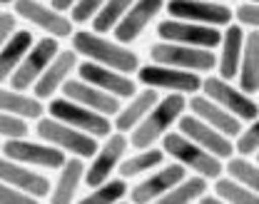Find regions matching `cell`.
<instances>
[{
	"instance_id": "obj_16",
	"label": "cell",
	"mask_w": 259,
	"mask_h": 204,
	"mask_svg": "<svg viewBox=\"0 0 259 204\" xmlns=\"http://www.w3.org/2000/svg\"><path fill=\"white\" fill-rule=\"evenodd\" d=\"M77 75L80 80L95 85L100 90L120 97V100H130L135 92H137V85L132 82V77L120 72V70H112V68H105L100 63H93V60H85L77 65Z\"/></svg>"
},
{
	"instance_id": "obj_36",
	"label": "cell",
	"mask_w": 259,
	"mask_h": 204,
	"mask_svg": "<svg viewBox=\"0 0 259 204\" xmlns=\"http://www.w3.org/2000/svg\"><path fill=\"white\" fill-rule=\"evenodd\" d=\"M105 3H107V0H77V3L70 8V20H72V23H77V25L90 23L97 13L102 10V5H105Z\"/></svg>"
},
{
	"instance_id": "obj_38",
	"label": "cell",
	"mask_w": 259,
	"mask_h": 204,
	"mask_svg": "<svg viewBox=\"0 0 259 204\" xmlns=\"http://www.w3.org/2000/svg\"><path fill=\"white\" fill-rule=\"evenodd\" d=\"M35 197L0 179V204H32Z\"/></svg>"
},
{
	"instance_id": "obj_10",
	"label": "cell",
	"mask_w": 259,
	"mask_h": 204,
	"mask_svg": "<svg viewBox=\"0 0 259 204\" xmlns=\"http://www.w3.org/2000/svg\"><path fill=\"white\" fill-rule=\"evenodd\" d=\"M202 90H204V95H207L209 100L222 105L232 115H237L242 122H252L259 115V107H257V102L252 100V95L244 92L242 87H234L229 80L220 77V75H217V77L209 75V77L202 82Z\"/></svg>"
},
{
	"instance_id": "obj_17",
	"label": "cell",
	"mask_w": 259,
	"mask_h": 204,
	"mask_svg": "<svg viewBox=\"0 0 259 204\" xmlns=\"http://www.w3.org/2000/svg\"><path fill=\"white\" fill-rule=\"evenodd\" d=\"M177 127L182 135H187L192 142L202 144L204 149H209L212 155H217L220 160H229L234 155V144H232V137H227L225 132L214 130L212 125H207L204 120H199L197 115H182L177 120Z\"/></svg>"
},
{
	"instance_id": "obj_31",
	"label": "cell",
	"mask_w": 259,
	"mask_h": 204,
	"mask_svg": "<svg viewBox=\"0 0 259 204\" xmlns=\"http://www.w3.org/2000/svg\"><path fill=\"white\" fill-rule=\"evenodd\" d=\"M214 194L229 204H259V194L252 192L247 184H242L234 177H217L214 179Z\"/></svg>"
},
{
	"instance_id": "obj_5",
	"label": "cell",
	"mask_w": 259,
	"mask_h": 204,
	"mask_svg": "<svg viewBox=\"0 0 259 204\" xmlns=\"http://www.w3.org/2000/svg\"><path fill=\"white\" fill-rule=\"evenodd\" d=\"M150 58L157 65H169L180 70H192V72H212L217 68V55L207 47H192V45H180V42H155L150 47Z\"/></svg>"
},
{
	"instance_id": "obj_35",
	"label": "cell",
	"mask_w": 259,
	"mask_h": 204,
	"mask_svg": "<svg viewBox=\"0 0 259 204\" xmlns=\"http://www.w3.org/2000/svg\"><path fill=\"white\" fill-rule=\"evenodd\" d=\"M234 149H237L239 155H244V157L257 155L259 152V115L249 122V127H247V130H242V132L237 135Z\"/></svg>"
},
{
	"instance_id": "obj_14",
	"label": "cell",
	"mask_w": 259,
	"mask_h": 204,
	"mask_svg": "<svg viewBox=\"0 0 259 204\" xmlns=\"http://www.w3.org/2000/svg\"><path fill=\"white\" fill-rule=\"evenodd\" d=\"M130 147V137L125 132H112L105 139V144L97 149L90 160V167L85 172V182L88 187H97L105 179H110V174L120 167V162L125 160V152Z\"/></svg>"
},
{
	"instance_id": "obj_29",
	"label": "cell",
	"mask_w": 259,
	"mask_h": 204,
	"mask_svg": "<svg viewBox=\"0 0 259 204\" xmlns=\"http://www.w3.org/2000/svg\"><path fill=\"white\" fill-rule=\"evenodd\" d=\"M164 157H167V152L164 149H157V147H145V149H137V155H132L127 160H122L120 162V177H137V174H145V172H152L157 170L162 162H164Z\"/></svg>"
},
{
	"instance_id": "obj_4",
	"label": "cell",
	"mask_w": 259,
	"mask_h": 204,
	"mask_svg": "<svg viewBox=\"0 0 259 204\" xmlns=\"http://www.w3.org/2000/svg\"><path fill=\"white\" fill-rule=\"evenodd\" d=\"M35 132H37L40 139H45V142L60 147L67 155L82 157V160H93V155L100 149L95 142L97 137L77 130V127L67 125L63 120H55V117H40L37 125H35Z\"/></svg>"
},
{
	"instance_id": "obj_44",
	"label": "cell",
	"mask_w": 259,
	"mask_h": 204,
	"mask_svg": "<svg viewBox=\"0 0 259 204\" xmlns=\"http://www.w3.org/2000/svg\"><path fill=\"white\" fill-rule=\"evenodd\" d=\"M249 3H259V0H249Z\"/></svg>"
},
{
	"instance_id": "obj_42",
	"label": "cell",
	"mask_w": 259,
	"mask_h": 204,
	"mask_svg": "<svg viewBox=\"0 0 259 204\" xmlns=\"http://www.w3.org/2000/svg\"><path fill=\"white\" fill-rule=\"evenodd\" d=\"M15 0H0V5H13Z\"/></svg>"
},
{
	"instance_id": "obj_26",
	"label": "cell",
	"mask_w": 259,
	"mask_h": 204,
	"mask_svg": "<svg viewBox=\"0 0 259 204\" xmlns=\"http://www.w3.org/2000/svg\"><path fill=\"white\" fill-rule=\"evenodd\" d=\"M32 42L35 40H32L30 30H15L10 35V40L0 47V85L10 80V75L18 70V65L23 63V58L32 47Z\"/></svg>"
},
{
	"instance_id": "obj_9",
	"label": "cell",
	"mask_w": 259,
	"mask_h": 204,
	"mask_svg": "<svg viewBox=\"0 0 259 204\" xmlns=\"http://www.w3.org/2000/svg\"><path fill=\"white\" fill-rule=\"evenodd\" d=\"M60 53V45H58V37L48 35L37 42H32V47L28 50V55L23 58V63L18 65V70L10 75V87L13 90H30L32 85L40 80V75L48 70V65L55 60V55Z\"/></svg>"
},
{
	"instance_id": "obj_24",
	"label": "cell",
	"mask_w": 259,
	"mask_h": 204,
	"mask_svg": "<svg viewBox=\"0 0 259 204\" xmlns=\"http://www.w3.org/2000/svg\"><path fill=\"white\" fill-rule=\"evenodd\" d=\"M85 172H88L85 160L70 155V160L60 167V174H58V179H55V184H53V189H50V202L53 204H70L72 202L75 194H77L80 182L85 179Z\"/></svg>"
},
{
	"instance_id": "obj_7",
	"label": "cell",
	"mask_w": 259,
	"mask_h": 204,
	"mask_svg": "<svg viewBox=\"0 0 259 204\" xmlns=\"http://www.w3.org/2000/svg\"><path fill=\"white\" fill-rule=\"evenodd\" d=\"M3 155L30 165V167H40V170H60L67 162V152H63L60 147L50 144V142H30L25 137H13L3 142Z\"/></svg>"
},
{
	"instance_id": "obj_33",
	"label": "cell",
	"mask_w": 259,
	"mask_h": 204,
	"mask_svg": "<svg viewBox=\"0 0 259 204\" xmlns=\"http://www.w3.org/2000/svg\"><path fill=\"white\" fill-rule=\"evenodd\" d=\"M132 3H135V0H107V3L102 5V10H100L95 18L90 20L93 30L100 33V35L112 33V30L117 28V23L125 18V13L130 10V5H132Z\"/></svg>"
},
{
	"instance_id": "obj_39",
	"label": "cell",
	"mask_w": 259,
	"mask_h": 204,
	"mask_svg": "<svg viewBox=\"0 0 259 204\" xmlns=\"http://www.w3.org/2000/svg\"><path fill=\"white\" fill-rule=\"evenodd\" d=\"M234 18L239 20V25H247V28L259 30V3H242L234 10Z\"/></svg>"
},
{
	"instance_id": "obj_1",
	"label": "cell",
	"mask_w": 259,
	"mask_h": 204,
	"mask_svg": "<svg viewBox=\"0 0 259 204\" xmlns=\"http://www.w3.org/2000/svg\"><path fill=\"white\" fill-rule=\"evenodd\" d=\"M72 50L93 63H100L105 68H112V70H120L125 75H132L140 70V60L137 55L125 47L122 42H112L107 37H102L95 30H77L72 33Z\"/></svg>"
},
{
	"instance_id": "obj_23",
	"label": "cell",
	"mask_w": 259,
	"mask_h": 204,
	"mask_svg": "<svg viewBox=\"0 0 259 204\" xmlns=\"http://www.w3.org/2000/svg\"><path fill=\"white\" fill-rule=\"evenodd\" d=\"M244 28L242 25H227V30L222 33V53L217 58V68H220V77L232 80L239 75V63H242V53H244Z\"/></svg>"
},
{
	"instance_id": "obj_3",
	"label": "cell",
	"mask_w": 259,
	"mask_h": 204,
	"mask_svg": "<svg viewBox=\"0 0 259 204\" xmlns=\"http://www.w3.org/2000/svg\"><path fill=\"white\" fill-rule=\"evenodd\" d=\"M162 149L180 165H185L190 172L194 174H202L207 179H217L222 177L225 165L217 155H212L209 149H204L202 144L192 142L187 135L182 132H167L162 137Z\"/></svg>"
},
{
	"instance_id": "obj_27",
	"label": "cell",
	"mask_w": 259,
	"mask_h": 204,
	"mask_svg": "<svg viewBox=\"0 0 259 204\" xmlns=\"http://www.w3.org/2000/svg\"><path fill=\"white\" fill-rule=\"evenodd\" d=\"M239 87L244 92H259V30H249L244 37V53L239 63Z\"/></svg>"
},
{
	"instance_id": "obj_37",
	"label": "cell",
	"mask_w": 259,
	"mask_h": 204,
	"mask_svg": "<svg viewBox=\"0 0 259 204\" xmlns=\"http://www.w3.org/2000/svg\"><path fill=\"white\" fill-rule=\"evenodd\" d=\"M28 120L23 117H15L10 112H3L0 110V137L5 139H13V137H28Z\"/></svg>"
},
{
	"instance_id": "obj_12",
	"label": "cell",
	"mask_w": 259,
	"mask_h": 204,
	"mask_svg": "<svg viewBox=\"0 0 259 204\" xmlns=\"http://www.w3.org/2000/svg\"><path fill=\"white\" fill-rule=\"evenodd\" d=\"M13 8H15V15L18 18L28 20L30 25L40 28L42 33L53 35L58 40L60 37H70V35L75 33L72 30V20L65 13L55 10L53 5H42L40 0H15Z\"/></svg>"
},
{
	"instance_id": "obj_21",
	"label": "cell",
	"mask_w": 259,
	"mask_h": 204,
	"mask_svg": "<svg viewBox=\"0 0 259 204\" xmlns=\"http://www.w3.org/2000/svg\"><path fill=\"white\" fill-rule=\"evenodd\" d=\"M77 53L75 50H60L55 55V60L48 65V70L40 75V80L32 85V92L37 100H50L58 90H63V85L70 80V72L77 68Z\"/></svg>"
},
{
	"instance_id": "obj_2",
	"label": "cell",
	"mask_w": 259,
	"mask_h": 204,
	"mask_svg": "<svg viewBox=\"0 0 259 204\" xmlns=\"http://www.w3.org/2000/svg\"><path fill=\"white\" fill-rule=\"evenodd\" d=\"M185 110H187V95L169 92L167 97H162L147 112V117L130 132V147H135V149L152 147L157 139H162L169 132V127L185 115Z\"/></svg>"
},
{
	"instance_id": "obj_43",
	"label": "cell",
	"mask_w": 259,
	"mask_h": 204,
	"mask_svg": "<svg viewBox=\"0 0 259 204\" xmlns=\"http://www.w3.org/2000/svg\"><path fill=\"white\" fill-rule=\"evenodd\" d=\"M0 152H3V142H0Z\"/></svg>"
},
{
	"instance_id": "obj_11",
	"label": "cell",
	"mask_w": 259,
	"mask_h": 204,
	"mask_svg": "<svg viewBox=\"0 0 259 204\" xmlns=\"http://www.w3.org/2000/svg\"><path fill=\"white\" fill-rule=\"evenodd\" d=\"M157 35L167 42H180V45H192V47H207L214 50L222 45V33L214 25H202V23H190V20H177L167 18L157 25Z\"/></svg>"
},
{
	"instance_id": "obj_8",
	"label": "cell",
	"mask_w": 259,
	"mask_h": 204,
	"mask_svg": "<svg viewBox=\"0 0 259 204\" xmlns=\"http://www.w3.org/2000/svg\"><path fill=\"white\" fill-rule=\"evenodd\" d=\"M137 80L147 87L155 90H167V92H182V95H197L202 90V77L199 72L192 70H180V68H169V65H142L137 70Z\"/></svg>"
},
{
	"instance_id": "obj_18",
	"label": "cell",
	"mask_w": 259,
	"mask_h": 204,
	"mask_svg": "<svg viewBox=\"0 0 259 204\" xmlns=\"http://www.w3.org/2000/svg\"><path fill=\"white\" fill-rule=\"evenodd\" d=\"M164 8V0H135L130 5V10L125 13V18L117 23V28L112 30L115 33V40L122 42V45H130L135 42L140 35L145 33V28L155 20V15Z\"/></svg>"
},
{
	"instance_id": "obj_25",
	"label": "cell",
	"mask_w": 259,
	"mask_h": 204,
	"mask_svg": "<svg viewBox=\"0 0 259 204\" xmlns=\"http://www.w3.org/2000/svg\"><path fill=\"white\" fill-rule=\"evenodd\" d=\"M160 102V95H157V90L155 87H147V90H142V92H135L130 102L115 115V130L117 132H132L145 117H147V112L155 107Z\"/></svg>"
},
{
	"instance_id": "obj_30",
	"label": "cell",
	"mask_w": 259,
	"mask_h": 204,
	"mask_svg": "<svg viewBox=\"0 0 259 204\" xmlns=\"http://www.w3.org/2000/svg\"><path fill=\"white\" fill-rule=\"evenodd\" d=\"M209 189V179L202 177V174H192V177H185L182 182H177L164 197L160 199V204H190V202H199V197Z\"/></svg>"
},
{
	"instance_id": "obj_45",
	"label": "cell",
	"mask_w": 259,
	"mask_h": 204,
	"mask_svg": "<svg viewBox=\"0 0 259 204\" xmlns=\"http://www.w3.org/2000/svg\"><path fill=\"white\" fill-rule=\"evenodd\" d=\"M257 162H259V152H257Z\"/></svg>"
},
{
	"instance_id": "obj_32",
	"label": "cell",
	"mask_w": 259,
	"mask_h": 204,
	"mask_svg": "<svg viewBox=\"0 0 259 204\" xmlns=\"http://www.w3.org/2000/svg\"><path fill=\"white\" fill-rule=\"evenodd\" d=\"M130 194L127 189V182H125V177H117V179H105L102 184H97V187H90V192L80 199L82 204H115L120 202V199H125Z\"/></svg>"
},
{
	"instance_id": "obj_22",
	"label": "cell",
	"mask_w": 259,
	"mask_h": 204,
	"mask_svg": "<svg viewBox=\"0 0 259 204\" xmlns=\"http://www.w3.org/2000/svg\"><path fill=\"white\" fill-rule=\"evenodd\" d=\"M187 107H190L192 115H197L199 120H204L207 125H212L214 130L225 132L227 137H237L242 132V120L237 115H232L229 110H225L222 105L209 100L207 95H190Z\"/></svg>"
},
{
	"instance_id": "obj_28",
	"label": "cell",
	"mask_w": 259,
	"mask_h": 204,
	"mask_svg": "<svg viewBox=\"0 0 259 204\" xmlns=\"http://www.w3.org/2000/svg\"><path fill=\"white\" fill-rule=\"evenodd\" d=\"M0 110L23 120H40L45 112L42 100H37L35 95L30 97L23 90H13V87H0Z\"/></svg>"
},
{
	"instance_id": "obj_6",
	"label": "cell",
	"mask_w": 259,
	"mask_h": 204,
	"mask_svg": "<svg viewBox=\"0 0 259 204\" xmlns=\"http://www.w3.org/2000/svg\"><path fill=\"white\" fill-rule=\"evenodd\" d=\"M48 112H50V117L63 120V122H67V125H72V127H77V130H82V132H88L93 137H110L112 127H115L107 115H100V112L70 100L65 95L63 97H50Z\"/></svg>"
},
{
	"instance_id": "obj_13",
	"label": "cell",
	"mask_w": 259,
	"mask_h": 204,
	"mask_svg": "<svg viewBox=\"0 0 259 204\" xmlns=\"http://www.w3.org/2000/svg\"><path fill=\"white\" fill-rule=\"evenodd\" d=\"M169 18L177 20H190V23H202V25H214L222 28L229 25L234 13L222 5V3H209V0H169L164 3Z\"/></svg>"
},
{
	"instance_id": "obj_40",
	"label": "cell",
	"mask_w": 259,
	"mask_h": 204,
	"mask_svg": "<svg viewBox=\"0 0 259 204\" xmlns=\"http://www.w3.org/2000/svg\"><path fill=\"white\" fill-rule=\"evenodd\" d=\"M15 23H18V18L13 13H0V47L15 33Z\"/></svg>"
},
{
	"instance_id": "obj_34",
	"label": "cell",
	"mask_w": 259,
	"mask_h": 204,
	"mask_svg": "<svg viewBox=\"0 0 259 204\" xmlns=\"http://www.w3.org/2000/svg\"><path fill=\"white\" fill-rule=\"evenodd\" d=\"M227 174L229 177H234V179H239L242 184H247L252 192H257L259 194V162H249L244 155H239V157H229L227 160Z\"/></svg>"
},
{
	"instance_id": "obj_19",
	"label": "cell",
	"mask_w": 259,
	"mask_h": 204,
	"mask_svg": "<svg viewBox=\"0 0 259 204\" xmlns=\"http://www.w3.org/2000/svg\"><path fill=\"white\" fill-rule=\"evenodd\" d=\"M0 179L13 184V187H18V189H23V192H28V194H32L35 199L50 197V189H53L50 179L45 174L32 172L28 165L15 162L10 157H0Z\"/></svg>"
},
{
	"instance_id": "obj_20",
	"label": "cell",
	"mask_w": 259,
	"mask_h": 204,
	"mask_svg": "<svg viewBox=\"0 0 259 204\" xmlns=\"http://www.w3.org/2000/svg\"><path fill=\"white\" fill-rule=\"evenodd\" d=\"M63 95L70 97V100L80 102V105H85V107H90V110H95L100 115H107V117H115L122 110L120 97L100 90V87L85 82V80H67L63 85Z\"/></svg>"
},
{
	"instance_id": "obj_41",
	"label": "cell",
	"mask_w": 259,
	"mask_h": 204,
	"mask_svg": "<svg viewBox=\"0 0 259 204\" xmlns=\"http://www.w3.org/2000/svg\"><path fill=\"white\" fill-rule=\"evenodd\" d=\"M77 0H50V5L55 8V10H60V13H70V8L75 5Z\"/></svg>"
},
{
	"instance_id": "obj_15",
	"label": "cell",
	"mask_w": 259,
	"mask_h": 204,
	"mask_svg": "<svg viewBox=\"0 0 259 204\" xmlns=\"http://www.w3.org/2000/svg\"><path fill=\"white\" fill-rule=\"evenodd\" d=\"M187 177V167L180 165V162H172V165H164L160 170H155L150 177H145L140 184H135L130 189V202L135 204H150V202H160L162 197Z\"/></svg>"
}]
</instances>
